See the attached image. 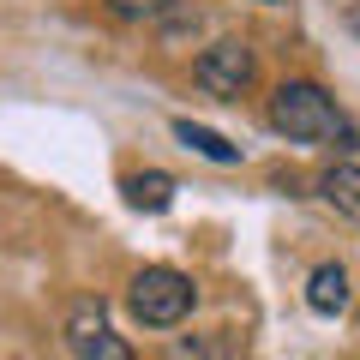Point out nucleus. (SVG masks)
<instances>
[{
	"label": "nucleus",
	"instance_id": "obj_1",
	"mask_svg": "<svg viewBox=\"0 0 360 360\" xmlns=\"http://www.w3.org/2000/svg\"><path fill=\"white\" fill-rule=\"evenodd\" d=\"M270 127L283 132L288 144H354V127H348V115L324 96L312 78H288V84L270 90Z\"/></svg>",
	"mask_w": 360,
	"mask_h": 360
},
{
	"label": "nucleus",
	"instance_id": "obj_2",
	"mask_svg": "<svg viewBox=\"0 0 360 360\" xmlns=\"http://www.w3.org/2000/svg\"><path fill=\"white\" fill-rule=\"evenodd\" d=\"M127 307H132V319L150 324V330H174V324L193 319L198 288H193V276H180V270H168V264H150V270L132 276Z\"/></svg>",
	"mask_w": 360,
	"mask_h": 360
},
{
	"label": "nucleus",
	"instance_id": "obj_3",
	"mask_svg": "<svg viewBox=\"0 0 360 360\" xmlns=\"http://www.w3.org/2000/svg\"><path fill=\"white\" fill-rule=\"evenodd\" d=\"M193 78L210 90V96H222V103H240L246 90H252V78H258V54L246 49V42L222 37V42H210V49L198 54Z\"/></svg>",
	"mask_w": 360,
	"mask_h": 360
},
{
	"label": "nucleus",
	"instance_id": "obj_4",
	"mask_svg": "<svg viewBox=\"0 0 360 360\" xmlns=\"http://www.w3.org/2000/svg\"><path fill=\"white\" fill-rule=\"evenodd\" d=\"M66 348H72V360H132V348L115 336V324H108L103 300H78L72 307V324H66Z\"/></svg>",
	"mask_w": 360,
	"mask_h": 360
},
{
	"label": "nucleus",
	"instance_id": "obj_5",
	"mask_svg": "<svg viewBox=\"0 0 360 360\" xmlns=\"http://www.w3.org/2000/svg\"><path fill=\"white\" fill-rule=\"evenodd\" d=\"M319 193H324L330 210H342L348 222H360V139L330 156V168L319 174Z\"/></svg>",
	"mask_w": 360,
	"mask_h": 360
},
{
	"label": "nucleus",
	"instance_id": "obj_6",
	"mask_svg": "<svg viewBox=\"0 0 360 360\" xmlns=\"http://www.w3.org/2000/svg\"><path fill=\"white\" fill-rule=\"evenodd\" d=\"M307 307L319 312V319L348 312V270H342V264H319V270L307 276Z\"/></svg>",
	"mask_w": 360,
	"mask_h": 360
},
{
	"label": "nucleus",
	"instance_id": "obj_7",
	"mask_svg": "<svg viewBox=\"0 0 360 360\" xmlns=\"http://www.w3.org/2000/svg\"><path fill=\"white\" fill-rule=\"evenodd\" d=\"M174 139L186 144V150H198L205 162H217V168H234V162H240V144H229L222 132L198 127V120H174Z\"/></svg>",
	"mask_w": 360,
	"mask_h": 360
},
{
	"label": "nucleus",
	"instance_id": "obj_8",
	"mask_svg": "<svg viewBox=\"0 0 360 360\" xmlns=\"http://www.w3.org/2000/svg\"><path fill=\"white\" fill-rule=\"evenodd\" d=\"M127 205L132 210H168L174 205V180H168L162 168H144V174L127 180Z\"/></svg>",
	"mask_w": 360,
	"mask_h": 360
},
{
	"label": "nucleus",
	"instance_id": "obj_9",
	"mask_svg": "<svg viewBox=\"0 0 360 360\" xmlns=\"http://www.w3.org/2000/svg\"><path fill=\"white\" fill-rule=\"evenodd\" d=\"M174 0H108V13L115 18H162Z\"/></svg>",
	"mask_w": 360,
	"mask_h": 360
},
{
	"label": "nucleus",
	"instance_id": "obj_10",
	"mask_svg": "<svg viewBox=\"0 0 360 360\" xmlns=\"http://www.w3.org/2000/svg\"><path fill=\"white\" fill-rule=\"evenodd\" d=\"M168 360H222V354H217V342H210V336H193V342H180Z\"/></svg>",
	"mask_w": 360,
	"mask_h": 360
},
{
	"label": "nucleus",
	"instance_id": "obj_11",
	"mask_svg": "<svg viewBox=\"0 0 360 360\" xmlns=\"http://www.w3.org/2000/svg\"><path fill=\"white\" fill-rule=\"evenodd\" d=\"M258 6H276V0H258Z\"/></svg>",
	"mask_w": 360,
	"mask_h": 360
}]
</instances>
